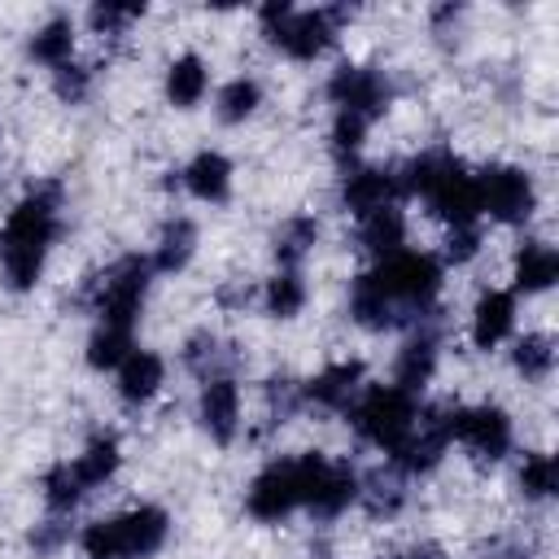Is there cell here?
Segmentation results:
<instances>
[{"mask_svg": "<svg viewBox=\"0 0 559 559\" xmlns=\"http://www.w3.org/2000/svg\"><path fill=\"white\" fill-rule=\"evenodd\" d=\"M262 393H266V419H271V424H288L297 411H306L301 384H297V380H288V376H271Z\"/></svg>", "mask_w": 559, "mask_h": 559, "instance_id": "obj_38", "label": "cell"}, {"mask_svg": "<svg viewBox=\"0 0 559 559\" xmlns=\"http://www.w3.org/2000/svg\"><path fill=\"white\" fill-rule=\"evenodd\" d=\"M406 485H411V476H402L393 463L389 467H376V472L358 476V502H362V511L371 520H393L406 507V498H411Z\"/></svg>", "mask_w": 559, "mask_h": 559, "instance_id": "obj_19", "label": "cell"}, {"mask_svg": "<svg viewBox=\"0 0 559 559\" xmlns=\"http://www.w3.org/2000/svg\"><path fill=\"white\" fill-rule=\"evenodd\" d=\"M179 183H183L197 201L218 205V201L231 197V162H227L223 153H214V148H201V153L179 170Z\"/></svg>", "mask_w": 559, "mask_h": 559, "instance_id": "obj_20", "label": "cell"}, {"mask_svg": "<svg viewBox=\"0 0 559 559\" xmlns=\"http://www.w3.org/2000/svg\"><path fill=\"white\" fill-rule=\"evenodd\" d=\"M358 476H362V472H358L349 459H332L306 511H310L314 520H336V515H345V511L358 502Z\"/></svg>", "mask_w": 559, "mask_h": 559, "instance_id": "obj_18", "label": "cell"}, {"mask_svg": "<svg viewBox=\"0 0 559 559\" xmlns=\"http://www.w3.org/2000/svg\"><path fill=\"white\" fill-rule=\"evenodd\" d=\"M179 358H183V367H188L201 384L214 380V376H231L236 362H240V354H236L223 336H214V332H192V336L183 341Z\"/></svg>", "mask_w": 559, "mask_h": 559, "instance_id": "obj_24", "label": "cell"}, {"mask_svg": "<svg viewBox=\"0 0 559 559\" xmlns=\"http://www.w3.org/2000/svg\"><path fill=\"white\" fill-rule=\"evenodd\" d=\"M520 559H524V555H520Z\"/></svg>", "mask_w": 559, "mask_h": 559, "instance_id": "obj_44", "label": "cell"}, {"mask_svg": "<svg viewBox=\"0 0 559 559\" xmlns=\"http://www.w3.org/2000/svg\"><path fill=\"white\" fill-rule=\"evenodd\" d=\"M135 349V332H122V328H100L87 336V367L96 371H118V362Z\"/></svg>", "mask_w": 559, "mask_h": 559, "instance_id": "obj_34", "label": "cell"}, {"mask_svg": "<svg viewBox=\"0 0 559 559\" xmlns=\"http://www.w3.org/2000/svg\"><path fill=\"white\" fill-rule=\"evenodd\" d=\"M393 559H445V550H441L437 542H411V546H402Z\"/></svg>", "mask_w": 559, "mask_h": 559, "instance_id": "obj_43", "label": "cell"}, {"mask_svg": "<svg viewBox=\"0 0 559 559\" xmlns=\"http://www.w3.org/2000/svg\"><path fill=\"white\" fill-rule=\"evenodd\" d=\"M319 236H323V227H319L314 214H293V218H284V223L275 227V236H271V253H275L280 271H301V262L314 253Z\"/></svg>", "mask_w": 559, "mask_h": 559, "instance_id": "obj_22", "label": "cell"}, {"mask_svg": "<svg viewBox=\"0 0 559 559\" xmlns=\"http://www.w3.org/2000/svg\"><path fill=\"white\" fill-rule=\"evenodd\" d=\"M258 105H262V83H258L253 74H236L231 83H223V87H218L214 114H218V122L240 127L245 118H253V114H258Z\"/></svg>", "mask_w": 559, "mask_h": 559, "instance_id": "obj_31", "label": "cell"}, {"mask_svg": "<svg viewBox=\"0 0 559 559\" xmlns=\"http://www.w3.org/2000/svg\"><path fill=\"white\" fill-rule=\"evenodd\" d=\"M170 537V515L153 502L83 524L79 546L87 559H153Z\"/></svg>", "mask_w": 559, "mask_h": 559, "instance_id": "obj_4", "label": "cell"}, {"mask_svg": "<svg viewBox=\"0 0 559 559\" xmlns=\"http://www.w3.org/2000/svg\"><path fill=\"white\" fill-rule=\"evenodd\" d=\"M166 384V358L153 354V349H131L122 362H118V397L127 406H144L162 393Z\"/></svg>", "mask_w": 559, "mask_h": 559, "instance_id": "obj_17", "label": "cell"}, {"mask_svg": "<svg viewBox=\"0 0 559 559\" xmlns=\"http://www.w3.org/2000/svg\"><path fill=\"white\" fill-rule=\"evenodd\" d=\"M450 450V411H419L415 432L389 454L402 476H428Z\"/></svg>", "mask_w": 559, "mask_h": 559, "instance_id": "obj_12", "label": "cell"}, {"mask_svg": "<svg viewBox=\"0 0 559 559\" xmlns=\"http://www.w3.org/2000/svg\"><path fill=\"white\" fill-rule=\"evenodd\" d=\"M74 476L83 480V489L92 493V489H100V485H109L114 476H118V467H122V450H118V437L114 432H96L87 445H83V454H74Z\"/></svg>", "mask_w": 559, "mask_h": 559, "instance_id": "obj_28", "label": "cell"}, {"mask_svg": "<svg viewBox=\"0 0 559 559\" xmlns=\"http://www.w3.org/2000/svg\"><path fill=\"white\" fill-rule=\"evenodd\" d=\"M480 245H485L480 223H467V227H445V249H441V262L463 266V262H472V258L480 253Z\"/></svg>", "mask_w": 559, "mask_h": 559, "instance_id": "obj_40", "label": "cell"}, {"mask_svg": "<svg viewBox=\"0 0 559 559\" xmlns=\"http://www.w3.org/2000/svg\"><path fill=\"white\" fill-rule=\"evenodd\" d=\"M397 170L393 166H358L349 162L341 175V210L362 218L380 205H397Z\"/></svg>", "mask_w": 559, "mask_h": 559, "instance_id": "obj_13", "label": "cell"}, {"mask_svg": "<svg viewBox=\"0 0 559 559\" xmlns=\"http://www.w3.org/2000/svg\"><path fill=\"white\" fill-rule=\"evenodd\" d=\"M511 280H515V293L533 297V293H546L555 280H559V253L542 240H524L515 249V262H511Z\"/></svg>", "mask_w": 559, "mask_h": 559, "instance_id": "obj_25", "label": "cell"}, {"mask_svg": "<svg viewBox=\"0 0 559 559\" xmlns=\"http://www.w3.org/2000/svg\"><path fill=\"white\" fill-rule=\"evenodd\" d=\"M349 17H354L349 4L297 9V4H288V0H266V4L258 9V31H262V39H266L275 52H284L288 61H314V57H323V52L336 44V35H341V26H345Z\"/></svg>", "mask_w": 559, "mask_h": 559, "instance_id": "obj_2", "label": "cell"}, {"mask_svg": "<svg viewBox=\"0 0 559 559\" xmlns=\"http://www.w3.org/2000/svg\"><path fill=\"white\" fill-rule=\"evenodd\" d=\"M515 328V293L507 288H485L472 306V323H467V336L476 349H498Z\"/></svg>", "mask_w": 559, "mask_h": 559, "instance_id": "obj_16", "label": "cell"}, {"mask_svg": "<svg viewBox=\"0 0 559 559\" xmlns=\"http://www.w3.org/2000/svg\"><path fill=\"white\" fill-rule=\"evenodd\" d=\"M148 284H153V266H148V258L127 253V258L109 262V266L87 284L83 306L96 314L100 328L135 332L140 310H144V297H148Z\"/></svg>", "mask_w": 559, "mask_h": 559, "instance_id": "obj_6", "label": "cell"}, {"mask_svg": "<svg viewBox=\"0 0 559 559\" xmlns=\"http://www.w3.org/2000/svg\"><path fill=\"white\" fill-rule=\"evenodd\" d=\"M310 301V288H306V275L301 271H275L262 288V310L271 319H297Z\"/></svg>", "mask_w": 559, "mask_h": 559, "instance_id": "obj_30", "label": "cell"}, {"mask_svg": "<svg viewBox=\"0 0 559 559\" xmlns=\"http://www.w3.org/2000/svg\"><path fill=\"white\" fill-rule=\"evenodd\" d=\"M380 293L389 297L393 314H397V328H411L419 314L437 310V293H441V280H445V262L437 253H424V249H402L384 262L371 266Z\"/></svg>", "mask_w": 559, "mask_h": 559, "instance_id": "obj_5", "label": "cell"}, {"mask_svg": "<svg viewBox=\"0 0 559 559\" xmlns=\"http://www.w3.org/2000/svg\"><path fill=\"white\" fill-rule=\"evenodd\" d=\"M218 301L223 306H231V310H240V306H249L253 301V284H227V288H218Z\"/></svg>", "mask_w": 559, "mask_h": 559, "instance_id": "obj_42", "label": "cell"}, {"mask_svg": "<svg viewBox=\"0 0 559 559\" xmlns=\"http://www.w3.org/2000/svg\"><path fill=\"white\" fill-rule=\"evenodd\" d=\"M26 57L48 66V70L74 61V22L70 17H48L44 26H35V35L26 39Z\"/></svg>", "mask_w": 559, "mask_h": 559, "instance_id": "obj_29", "label": "cell"}, {"mask_svg": "<svg viewBox=\"0 0 559 559\" xmlns=\"http://www.w3.org/2000/svg\"><path fill=\"white\" fill-rule=\"evenodd\" d=\"M441 336H445V319H441V310L419 314V319L411 323V332H406L397 358H393V380H389V384H397V389H406V393H419V389L432 380V371H437Z\"/></svg>", "mask_w": 559, "mask_h": 559, "instance_id": "obj_11", "label": "cell"}, {"mask_svg": "<svg viewBox=\"0 0 559 559\" xmlns=\"http://www.w3.org/2000/svg\"><path fill=\"white\" fill-rule=\"evenodd\" d=\"M39 489H44V507H48L52 515H70V511L87 498V489H83V480L74 476L70 463H52V467L44 472Z\"/></svg>", "mask_w": 559, "mask_h": 559, "instance_id": "obj_33", "label": "cell"}, {"mask_svg": "<svg viewBox=\"0 0 559 559\" xmlns=\"http://www.w3.org/2000/svg\"><path fill=\"white\" fill-rule=\"evenodd\" d=\"M328 100L345 114H358L367 122L384 118V109L397 100V83L389 70H376V66H336L332 79H328Z\"/></svg>", "mask_w": 559, "mask_h": 559, "instance_id": "obj_9", "label": "cell"}, {"mask_svg": "<svg viewBox=\"0 0 559 559\" xmlns=\"http://www.w3.org/2000/svg\"><path fill=\"white\" fill-rule=\"evenodd\" d=\"M328 454L319 450H306V454H293V459H275L266 463L249 489H245V511L258 520V524H280L288 520L293 511H306L323 472H328Z\"/></svg>", "mask_w": 559, "mask_h": 559, "instance_id": "obj_3", "label": "cell"}, {"mask_svg": "<svg viewBox=\"0 0 559 559\" xmlns=\"http://www.w3.org/2000/svg\"><path fill=\"white\" fill-rule=\"evenodd\" d=\"M192 253H197V223L183 218V214H175V218L162 223L148 266H153L157 275H179V271L192 262Z\"/></svg>", "mask_w": 559, "mask_h": 559, "instance_id": "obj_23", "label": "cell"}, {"mask_svg": "<svg viewBox=\"0 0 559 559\" xmlns=\"http://www.w3.org/2000/svg\"><path fill=\"white\" fill-rule=\"evenodd\" d=\"M31 550H35V559H52L66 542H70V524H66V515H52V520H44V524H35L31 528Z\"/></svg>", "mask_w": 559, "mask_h": 559, "instance_id": "obj_41", "label": "cell"}, {"mask_svg": "<svg viewBox=\"0 0 559 559\" xmlns=\"http://www.w3.org/2000/svg\"><path fill=\"white\" fill-rule=\"evenodd\" d=\"M555 459L550 454H524V463H520V472H515V485H520V493H524V502H546V498H555Z\"/></svg>", "mask_w": 559, "mask_h": 559, "instance_id": "obj_35", "label": "cell"}, {"mask_svg": "<svg viewBox=\"0 0 559 559\" xmlns=\"http://www.w3.org/2000/svg\"><path fill=\"white\" fill-rule=\"evenodd\" d=\"M362 393V362L358 358H345V362H328L323 371H314L306 384H301V397L306 406H319V411H349Z\"/></svg>", "mask_w": 559, "mask_h": 559, "instance_id": "obj_15", "label": "cell"}, {"mask_svg": "<svg viewBox=\"0 0 559 559\" xmlns=\"http://www.w3.org/2000/svg\"><path fill=\"white\" fill-rule=\"evenodd\" d=\"M349 319H354L358 328H367V332H389V328H397V314H393V306H389V297L380 293V284H376L371 271H362V275L349 280Z\"/></svg>", "mask_w": 559, "mask_h": 559, "instance_id": "obj_27", "label": "cell"}, {"mask_svg": "<svg viewBox=\"0 0 559 559\" xmlns=\"http://www.w3.org/2000/svg\"><path fill=\"white\" fill-rule=\"evenodd\" d=\"M511 367H515V376H524L528 384L550 380V371H555V341H550L546 332H524V336L515 341V349H511Z\"/></svg>", "mask_w": 559, "mask_h": 559, "instance_id": "obj_32", "label": "cell"}, {"mask_svg": "<svg viewBox=\"0 0 559 559\" xmlns=\"http://www.w3.org/2000/svg\"><path fill=\"white\" fill-rule=\"evenodd\" d=\"M358 249L371 253L376 262L393 258L406 249V214L397 205H380L371 214L358 218Z\"/></svg>", "mask_w": 559, "mask_h": 559, "instance_id": "obj_21", "label": "cell"}, {"mask_svg": "<svg viewBox=\"0 0 559 559\" xmlns=\"http://www.w3.org/2000/svg\"><path fill=\"white\" fill-rule=\"evenodd\" d=\"M450 441H459L476 463H502L511 454L515 428H511V415L493 402L450 406Z\"/></svg>", "mask_w": 559, "mask_h": 559, "instance_id": "obj_8", "label": "cell"}, {"mask_svg": "<svg viewBox=\"0 0 559 559\" xmlns=\"http://www.w3.org/2000/svg\"><path fill=\"white\" fill-rule=\"evenodd\" d=\"M349 424H354L358 441L393 454L419 424V397L397 389V384H371L349 406Z\"/></svg>", "mask_w": 559, "mask_h": 559, "instance_id": "obj_7", "label": "cell"}, {"mask_svg": "<svg viewBox=\"0 0 559 559\" xmlns=\"http://www.w3.org/2000/svg\"><path fill=\"white\" fill-rule=\"evenodd\" d=\"M197 419L214 445H231L240 437V384H236V376H214L201 384Z\"/></svg>", "mask_w": 559, "mask_h": 559, "instance_id": "obj_14", "label": "cell"}, {"mask_svg": "<svg viewBox=\"0 0 559 559\" xmlns=\"http://www.w3.org/2000/svg\"><path fill=\"white\" fill-rule=\"evenodd\" d=\"M210 92V66L197 57V52H179L170 66H166V100L175 109H197Z\"/></svg>", "mask_w": 559, "mask_h": 559, "instance_id": "obj_26", "label": "cell"}, {"mask_svg": "<svg viewBox=\"0 0 559 559\" xmlns=\"http://www.w3.org/2000/svg\"><path fill=\"white\" fill-rule=\"evenodd\" d=\"M57 236H61V188L39 183L9 210L0 227V280L13 293H31L44 275Z\"/></svg>", "mask_w": 559, "mask_h": 559, "instance_id": "obj_1", "label": "cell"}, {"mask_svg": "<svg viewBox=\"0 0 559 559\" xmlns=\"http://www.w3.org/2000/svg\"><path fill=\"white\" fill-rule=\"evenodd\" d=\"M140 17H144V4H92L87 9V26L100 39H122Z\"/></svg>", "mask_w": 559, "mask_h": 559, "instance_id": "obj_36", "label": "cell"}, {"mask_svg": "<svg viewBox=\"0 0 559 559\" xmlns=\"http://www.w3.org/2000/svg\"><path fill=\"white\" fill-rule=\"evenodd\" d=\"M52 92L61 105H83L87 92H92V70L83 61H66L52 70Z\"/></svg>", "mask_w": 559, "mask_h": 559, "instance_id": "obj_39", "label": "cell"}, {"mask_svg": "<svg viewBox=\"0 0 559 559\" xmlns=\"http://www.w3.org/2000/svg\"><path fill=\"white\" fill-rule=\"evenodd\" d=\"M367 118H358V114H345V109H336L332 114V131H328V144H332V153L349 166L354 162V153L362 148V140H367Z\"/></svg>", "mask_w": 559, "mask_h": 559, "instance_id": "obj_37", "label": "cell"}, {"mask_svg": "<svg viewBox=\"0 0 559 559\" xmlns=\"http://www.w3.org/2000/svg\"><path fill=\"white\" fill-rule=\"evenodd\" d=\"M476 192H480V214H489L493 223H507V227L528 223L537 210L533 175L520 166H485L476 175Z\"/></svg>", "mask_w": 559, "mask_h": 559, "instance_id": "obj_10", "label": "cell"}]
</instances>
